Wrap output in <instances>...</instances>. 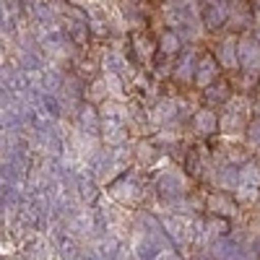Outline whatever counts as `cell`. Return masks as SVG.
<instances>
[{
  "label": "cell",
  "instance_id": "11",
  "mask_svg": "<svg viewBox=\"0 0 260 260\" xmlns=\"http://www.w3.org/2000/svg\"><path fill=\"white\" fill-rule=\"evenodd\" d=\"M216 73H219V68H216V60H213L211 55H206V57H201V62H198V71H195V83H198L201 89H206V86L213 83Z\"/></svg>",
  "mask_w": 260,
  "mask_h": 260
},
{
  "label": "cell",
  "instance_id": "20",
  "mask_svg": "<svg viewBox=\"0 0 260 260\" xmlns=\"http://www.w3.org/2000/svg\"><path fill=\"white\" fill-rule=\"evenodd\" d=\"M154 156H156L154 143H151V141H141L138 143V159L141 161H154Z\"/></svg>",
  "mask_w": 260,
  "mask_h": 260
},
{
  "label": "cell",
  "instance_id": "9",
  "mask_svg": "<svg viewBox=\"0 0 260 260\" xmlns=\"http://www.w3.org/2000/svg\"><path fill=\"white\" fill-rule=\"evenodd\" d=\"M177 117V104L172 102V99H161L154 110L148 112V120L154 122V125H167Z\"/></svg>",
  "mask_w": 260,
  "mask_h": 260
},
{
  "label": "cell",
  "instance_id": "25",
  "mask_svg": "<svg viewBox=\"0 0 260 260\" xmlns=\"http://www.w3.org/2000/svg\"><path fill=\"white\" fill-rule=\"evenodd\" d=\"M255 13H257V16H260V0H257V8H255Z\"/></svg>",
  "mask_w": 260,
  "mask_h": 260
},
{
  "label": "cell",
  "instance_id": "15",
  "mask_svg": "<svg viewBox=\"0 0 260 260\" xmlns=\"http://www.w3.org/2000/svg\"><path fill=\"white\" fill-rule=\"evenodd\" d=\"M195 57H192V52H182V60H180V65H177V71H175V76L180 78V81H192L195 78Z\"/></svg>",
  "mask_w": 260,
  "mask_h": 260
},
{
  "label": "cell",
  "instance_id": "3",
  "mask_svg": "<svg viewBox=\"0 0 260 260\" xmlns=\"http://www.w3.org/2000/svg\"><path fill=\"white\" fill-rule=\"evenodd\" d=\"M240 62L247 73H257L260 71V42L252 37L240 39Z\"/></svg>",
  "mask_w": 260,
  "mask_h": 260
},
{
  "label": "cell",
  "instance_id": "13",
  "mask_svg": "<svg viewBox=\"0 0 260 260\" xmlns=\"http://www.w3.org/2000/svg\"><path fill=\"white\" fill-rule=\"evenodd\" d=\"M81 127L86 130V133H96V130L102 127V117H99V112L94 110V107H83L81 110Z\"/></svg>",
  "mask_w": 260,
  "mask_h": 260
},
{
  "label": "cell",
  "instance_id": "12",
  "mask_svg": "<svg viewBox=\"0 0 260 260\" xmlns=\"http://www.w3.org/2000/svg\"><path fill=\"white\" fill-rule=\"evenodd\" d=\"M192 125L201 136H211V133H216V127H219V117H216L213 110H198L192 117Z\"/></svg>",
  "mask_w": 260,
  "mask_h": 260
},
{
  "label": "cell",
  "instance_id": "2",
  "mask_svg": "<svg viewBox=\"0 0 260 260\" xmlns=\"http://www.w3.org/2000/svg\"><path fill=\"white\" fill-rule=\"evenodd\" d=\"M198 226L195 221H190L185 213H175V216H167L164 219V229L169 232V237L175 242H187L192 240V229Z\"/></svg>",
  "mask_w": 260,
  "mask_h": 260
},
{
  "label": "cell",
  "instance_id": "8",
  "mask_svg": "<svg viewBox=\"0 0 260 260\" xmlns=\"http://www.w3.org/2000/svg\"><path fill=\"white\" fill-rule=\"evenodd\" d=\"M102 138L107 146H120L125 143L127 133H125V122L117 120H102Z\"/></svg>",
  "mask_w": 260,
  "mask_h": 260
},
{
  "label": "cell",
  "instance_id": "22",
  "mask_svg": "<svg viewBox=\"0 0 260 260\" xmlns=\"http://www.w3.org/2000/svg\"><path fill=\"white\" fill-rule=\"evenodd\" d=\"M229 226H226V221H221V219H211L208 221V234H213L216 232V237H219V234H224Z\"/></svg>",
  "mask_w": 260,
  "mask_h": 260
},
{
  "label": "cell",
  "instance_id": "18",
  "mask_svg": "<svg viewBox=\"0 0 260 260\" xmlns=\"http://www.w3.org/2000/svg\"><path fill=\"white\" fill-rule=\"evenodd\" d=\"M133 45H136V55H138L143 62L151 57V52H154V45H151L143 34H136V37H133Z\"/></svg>",
  "mask_w": 260,
  "mask_h": 260
},
{
  "label": "cell",
  "instance_id": "21",
  "mask_svg": "<svg viewBox=\"0 0 260 260\" xmlns=\"http://www.w3.org/2000/svg\"><path fill=\"white\" fill-rule=\"evenodd\" d=\"M247 138H250V143L257 148L260 146V120H252L250 122V127H247Z\"/></svg>",
  "mask_w": 260,
  "mask_h": 260
},
{
  "label": "cell",
  "instance_id": "24",
  "mask_svg": "<svg viewBox=\"0 0 260 260\" xmlns=\"http://www.w3.org/2000/svg\"><path fill=\"white\" fill-rule=\"evenodd\" d=\"M255 39H257V42H260V26H257V31H255Z\"/></svg>",
  "mask_w": 260,
  "mask_h": 260
},
{
  "label": "cell",
  "instance_id": "4",
  "mask_svg": "<svg viewBox=\"0 0 260 260\" xmlns=\"http://www.w3.org/2000/svg\"><path fill=\"white\" fill-rule=\"evenodd\" d=\"M229 6H226V0H208V6L203 11V24L208 29H219L226 24V18H229Z\"/></svg>",
  "mask_w": 260,
  "mask_h": 260
},
{
  "label": "cell",
  "instance_id": "1",
  "mask_svg": "<svg viewBox=\"0 0 260 260\" xmlns=\"http://www.w3.org/2000/svg\"><path fill=\"white\" fill-rule=\"evenodd\" d=\"M257 187H260V167H255L252 161H245V167L240 169V182L234 187L237 201L252 203L257 198Z\"/></svg>",
  "mask_w": 260,
  "mask_h": 260
},
{
  "label": "cell",
  "instance_id": "16",
  "mask_svg": "<svg viewBox=\"0 0 260 260\" xmlns=\"http://www.w3.org/2000/svg\"><path fill=\"white\" fill-rule=\"evenodd\" d=\"M237 182H240V169H237V167H224L221 175H219V185L224 190H234Z\"/></svg>",
  "mask_w": 260,
  "mask_h": 260
},
{
  "label": "cell",
  "instance_id": "6",
  "mask_svg": "<svg viewBox=\"0 0 260 260\" xmlns=\"http://www.w3.org/2000/svg\"><path fill=\"white\" fill-rule=\"evenodd\" d=\"M208 211L213 213V216H234L237 213V203H234V198H229L226 192H213L211 198H208Z\"/></svg>",
  "mask_w": 260,
  "mask_h": 260
},
{
  "label": "cell",
  "instance_id": "19",
  "mask_svg": "<svg viewBox=\"0 0 260 260\" xmlns=\"http://www.w3.org/2000/svg\"><path fill=\"white\" fill-rule=\"evenodd\" d=\"M221 127L226 130V133H237V130H242V127H245V117H242V115H237V112H229V115L221 120Z\"/></svg>",
  "mask_w": 260,
  "mask_h": 260
},
{
  "label": "cell",
  "instance_id": "10",
  "mask_svg": "<svg viewBox=\"0 0 260 260\" xmlns=\"http://www.w3.org/2000/svg\"><path fill=\"white\" fill-rule=\"evenodd\" d=\"M112 198H117L120 203H136V201L141 198V187L130 180V177H125V180H120V182L112 187Z\"/></svg>",
  "mask_w": 260,
  "mask_h": 260
},
{
  "label": "cell",
  "instance_id": "26",
  "mask_svg": "<svg viewBox=\"0 0 260 260\" xmlns=\"http://www.w3.org/2000/svg\"><path fill=\"white\" fill-rule=\"evenodd\" d=\"M257 156H260V146H257Z\"/></svg>",
  "mask_w": 260,
  "mask_h": 260
},
{
  "label": "cell",
  "instance_id": "5",
  "mask_svg": "<svg viewBox=\"0 0 260 260\" xmlns=\"http://www.w3.org/2000/svg\"><path fill=\"white\" fill-rule=\"evenodd\" d=\"M219 62L224 65L226 71H237L240 68V42L234 37H226L221 45H219Z\"/></svg>",
  "mask_w": 260,
  "mask_h": 260
},
{
  "label": "cell",
  "instance_id": "14",
  "mask_svg": "<svg viewBox=\"0 0 260 260\" xmlns=\"http://www.w3.org/2000/svg\"><path fill=\"white\" fill-rule=\"evenodd\" d=\"M180 45H182V37L177 31H164L161 39H159V50L164 55H177L180 52Z\"/></svg>",
  "mask_w": 260,
  "mask_h": 260
},
{
  "label": "cell",
  "instance_id": "23",
  "mask_svg": "<svg viewBox=\"0 0 260 260\" xmlns=\"http://www.w3.org/2000/svg\"><path fill=\"white\" fill-rule=\"evenodd\" d=\"M224 89H226V86H216V91L211 89V91H208V99H211V102H213V99H224V96H226Z\"/></svg>",
  "mask_w": 260,
  "mask_h": 260
},
{
  "label": "cell",
  "instance_id": "17",
  "mask_svg": "<svg viewBox=\"0 0 260 260\" xmlns=\"http://www.w3.org/2000/svg\"><path fill=\"white\" fill-rule=\"evenodd\" d=\"M104 81H107V89H110V96L120 99L122 96V78H120V73L117 71H107Z\"/></svg>",
  "mask_w": 260,
  "mask_h": 260
},
{
  "label": "cell",
  "instance_id": "7",
  "mask_svg": "<svg viewBox=\"0 0 260 260\" xmlns=\"http://www.w3.org/2000/svg\"><path fill=\"white\" fill-rule=\"evenodd\" d=\"M161 192L164 195H172V198H180V195L187 190V180L180 175V172H164V177H161Z\"/></svg>",
  "mask_w": 260,
  "mask_h": 260
}]
</instances>
